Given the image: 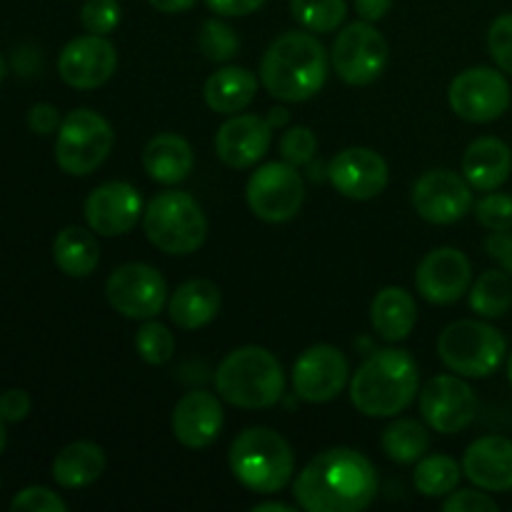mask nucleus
Listing matches in <instances>:
<instances>
[{
	"label": "nucleus",
	"mask_w": 512,
	"mask_h": 512,
	"mask_svg": "<svg viewBox=\"0 0 512 512\" xmlns=\"http://www.w3.org/2000/svg\"><path fill=\"white\" fill-rule=\"evenodd\" d=\"M378 485L375 465L363 453L330 448L300 470L293 495L308 512H360L378 498Z\"/></svg>",
	"instance_id": "nucleus-1"
},
{
	"label": "nucleus",
	"mask_w": 512,
	"mask_h": 512,
	"mask_svg": "<svg viewBox=\"0 0 512 512\" xmlns=\"http://www.w3.org/2000/svg\"><path fill=\"white\" fill-rule=\"evenodd\" d=\"M328 68V50L315 35L288 30L278 35L263 53L260 83L278 100L305 103L323 90Z\"/></svg>",
	"instance_id": "nucleus-2"
},
{
	"label": "nucleus",
	"mask_w": 512,
	"mask_h": 512,
	"mask_svg": "<svg viewBox=\"0 0 512 512\" xmlns=\"http://www.w3.org/2000/svg\"><path fill=\"white\" fill-rule=\"evenodd\" d=\"M420 370L408 350H375L350 378V403L365 418H395L418 398Z\"/></svg>",
	"instance_id": "nucleus-3"
},
{
	"label": "nucleus",
	"mask_w": 512,
	"mask_h": 512,
	"mask_svg": "<svg viewBox=\"0 0 512 512\" xmlns=\"http://www.w3.org/2000/svg\"><path fill=\"white\" fill-rule=\"evenodd\" d=\"M215 390L235 408H273L285 393V370L268 348L243 345L220 360L215 370Z\"/></svg>",
	"instance_id": "nucleus-4"
},
{
	"label": "nucleus",
	"mask_w": 512,
	"mask_h": 512,
	"mask_svg": "<svg viewBox=\"0 0 512 512\" xmlns=\"http://www.w3.org/2000/svg\"><path fill=\"white\" fill-rule=\"evenodd\" d=\"M228 463L235 480L260 495L280 493L295 473V455L288 440L260 425L243 430L233 440Z\"/></svg>",
	"instance_id": "nucleus-5"
},
{
	"label": "nucleus",
	"mask_w": 512,
	"mask_h": 512,
	"mask_svg": "<svg viewBox=\"0 0 512 512\" xmlns=\"http://www.w3.org/2000/svg\"><path fill=\"white\" fill-rule=\"evenodd\" d=\"M143 230L163 253L190 255L208 238V218L193 195L165 190L145 208Z\"/></svg>",
	"instance_id": "nucleus-6"
},
{
	"label": "nucleus",
	"mask_w": 512,
	"mask_h": 512,
	"mask_svg": "<svg viewBox=\"0 0 512 512\" xmlns=\"http://www.w3.org/2000/svg\"><path fill=\"white\" fill-rule=\"evenodd\" d=\"M508 340L483 320H458L438 338V355L445 368L463 378H490L503 365Z\"/></svg>",
	"instance_id": "nucleus-7"
},
{
	"label": "nucleus",
	"mask_w": 512,
	"mask_h": 512,
	"mask_svg": "<svg viewBox=\"0 0 512 512\" xmlns=\"http://www.w3.org/2000/svg\"><path fill=\"white\" fill-rule=\"evenodd\" d=\"M115 133L108 120L90 108H78L63 118L55 138V160L60 170L83 178L95 173L113 150Z\"/></svg>",
	"instance_id": "nucleus-8"
},
{
	"label": "nucleus",
	"mask_w": 512,
	"mask_h": 512,
	"mask_svg": "<svg viewBox=\"0 0 512 512\" xmlns=\"http://www.w3.org/2000/svg\"><path fill=\"white\" fill-rule=\"evenodd\" d=\"M245 200L255 218L265 223H288L300 213L305 200V185L298 168L285 160L265 163L250 175L245 185Z\"/></svg>",
	"instance_id": "nucleus-9"
},
{
	"label": "nucleus",
	"mask_w": 512,
	"mask_h": 512,
	"mask_svg": "<svg viewBox=\"0 0 512 512\" xmlns=\"http://www.w3.org/2000/svg\"><path fill=\"white\" fill-rule=\"evenodd\" d=\"M510 83L495 68H468L453 78L448 88L450 110L465 123L485 125L503 118L510 108Z\"/></svg>",
	"instance_id": "nucleus-10"
},
{
	"label": "nucleus",
	"mask_w": 512,
	"mask_h": 512,
	"mask_svg": "<svg viewBox=\"0 0 512 512\" xmlns=\"http://www.w3.org/2000/svg\"><path fill=\"white\" fill-rule=\"evenodd\" d=\"M388 40L368 20L350 23L338 33L330 53L335 73L348 85H370L388 65Z\"/></svg>",
	"instance_id": "nucleus-11"
},
{
	"label": "nucleus",
	"mask_w": 512,
	"mask_h": 512,
	"mask_svg": "<svg viewBox=\"0 0 512 512\" xmlns=\"http://www.w3.org/2000/svg\"><path fill=\"white\" fill-rule=\"evenodd\" d=\"M105 295L123 318L150 320L168 305V283L153 265L125 263L110 273Z\"/></svg>",
	"instance_id": "nucleus-12"
},
{
	"label": "nucleus",
	"mask_w": 512,
	"mask_h": 512,
	"mask_svg": "<svg viewBox=\"0 0 512 512\" xmlns=\"http://www.w3.org/2000/svg\"><path fill=\"white\" fill-rule=\"evenodd\" d=\"M420 413L430 430L455 435L478 418V395L463 375H435L420 390Z\"/></svg>",
	"instance_id": "nucleus-13"
},
{
	"label": "nucleus",
	"mask_w": 512,
	"mask_h": 512,
	"mask_svg": "<svg viewBox=\"0 0 512 512\" xmlns=\"http://www.w3.org/2000/svg\"><path fill=\"white\" fill-rule=\"evenodd\" d=\"M473 185L455 170H428L413 185V208L433 225H453L473 210Z\"/></svg>",
	"instance_id": "nucleus-14"
},
{
	"label": "nucleus",
	"mask_w": 512,
	"mask_h": 512,
	"mask_svg": "<svg viewBox=\"0 0 512 512\" xmlns=\"http://www.w3.org/2000/svg\"><path fill=\"white\" fill-rule=\"evenodd\" d=\"M348 358L333 345H313L293 365V388L300 400L323 405L338 398L348 385Z\"/></svg>",
	"instance_id": "nucleus-15"
},
{
	"label": "nucleus",
	"mask_w": 512,
	"mask_h": 512,
	"mask_svg": "<svg viewBox=\"0 0 512 512\" xmlns=\"http://www.w3.org/2000/svg\"><path fill=\"white\" fill-rule=\"evenodd\" d=\"M118 70V50L105 35H80L58 55V73L63 83L78 90H93L108 83Z\"/></svg>",
	"instance_id": "nucleus-16"
},
{
	"label": "nucleus",
	"mask_w": 512,
	"mask_h": 512,
	"mask_svg": "<svg viewBox=\"0 0 512 512\" xmlns=\"http://www.w3.org/2000/svg\"><path fill=\"white\" fill-rule=\"evenodd\" d=\"M473 283V265L458 248H435L420 260L415 270L418 293L433 305H453Z\"/></svg>",
	"instance_id": "nucleus-17"
},
{
	"label": "nucleus",
	"mask_w": 512,
	"mask_h": 512,
	"mask_svg": "<svg viewBox=\"0 0 512 512\" xmlns=\"http://www.w3.org/2000/svg\"><path fill=\"white\" fill-rule=\"evenodd\" d=\"M143 198L125 180H110L98 185L85 200V220L93 233L115 238L125 235L143 218Z\"/></svg>",
	"instance_id": "nucleus-18"
},
{
	"label": "nucleus",
	"mask_w": 512,
	"mask_h": 512,
	"mask_svg": "<svg viewBox=\"0 0 512 512\" xmlns=\"http://www.w3.org/2000/svg\"><path fill=\"white\" fill-rule=\"evenodd\" d=\"M328 178L350 200H373L388 188L390 170L380 153L370 148H345L330 160Z\"/></svg>",
	"instance_id": "nucleus-19"
},
{
	"label": "nucleus",
	"mask_w": 512,
	"mask_h": 512,
	"mask_svg": "<svg viewBox=\"0 0 512 512\" xmlns=\"http://www.w3.org/2000/svg\"><path fill=\"white\" fill-rule=\"evenodd\" d=\"M273 145V125L260 115H230L215 133V153L233 170L258 165Z\"/></svg>",
	"instance_id": "nucleus-20"
},
{
	"label": "nucleus",
	"mask_w": 512,
	"mask_h": 512,
	"mask_svg": "<svg viewBox=\"0 0 512 512\" xmlns=\"http://www.w3.org/2000/svg\"><path fill=\"white\" fill-rule=\"evenodd\" d=\"M218 398L220 395L208 393V390H193L178 400L170 425L180 445L190 450H203L218 440L225 423L223 405Z\"/></svg>",
	"instance_id": "nucleus-21"
},
{
	"label": "nucleus",
	"mask_w": 512,
	"mask_h": 512,
	"mask_svg": "<svg viewBox=\"0 0 512 512\" xmlns=\"http://www.w3.org/2000/svg\"><path fill=\"white\" fill-rule=\"evenodd\" d=\"M463 473L488 493L512 490V440L505 435H483L463 455Z\"/></svg>",
	"instance_id": "nucleus-22"
},
{
	"label": "nucleus",
	"mask_w": 512,
	"mask_h": 512,
	"mask_svg": "<svg viewBox=\"0 0 512 512\" xmlns=\"http://www.w3.org/2000/svg\"><path fill=\"white\" fill-rule=\"evenodd\" d=\"M512 173V150L505 140L495 135L473 140L463 155V175L473 190L493 193L508 183Z\"/></svg>",
	"instance_id": "nucleus-23"
},
{
	"label": "nucleus",
	"mask_w": 512,
	"mask_h": 512,
	"mask_svg": "<svg viewBox=\"0 0 512 512\" xmlns=\"http://www.w3.org/2000/svg\"><path fill=\"white\" fill-rule=\"evenodd\" d=\"M195 155L188 140L178 133H158L143 150V168L160 185H178L193 173Z\"/></svg>",
	"instance_id": "nucleus-24"
},
{
	"label": "nucleus",
	"mask_w": 512,
	"mask_h": 512,
	"mask_svg": "<svg viewBox=\"0 0 512 512\" xmlns=\"http://www.w3.org/2000/svg\"><path fill=\"white\" fill-rule=\"evenodd\" d=\"M220 288L213 280L193 278L178 285L168 298V315L180 330L205 328L220 313Z\"/></svg>",
	"instance_id": "nucleus-25"
},
{
	"label": "nucleus",
	"mask_w": 512,
	"mask_h": 512,
	"mask_svg": "<svg viewBox=\"0 0 512 512\" xmlns=\"http://www.w3.org/2000/svg\"><path fill=\"white\" fill-rule=\"evenodd\" d=\"M255 93H258V78L243 65H225V68L215 70L205 80L203 88L205 105L220 115L243 113L253 103Z\"/></svg>",
	"instance_id": "nucleus-26"
},
{
	"label": "nucleus",
	"mask_w": 512,
	"mask_h": 512,
	"mask_svg": "<svg viewBox=\"0 0 512 512\" xmlns=\"http://www.w3.org/2000/svg\"><path fill=\"white\" fill-rule=\"evenodd\" d=\"M370 323L373 330L388 343H400L413 333L418 323V305L413 295L403 288H383L370 305Z\"/></svg>",
	"instance_id": "nucleus-27"
},
{
	"label": "nucleus",
	"mask_w": 512,
	"mask_h": 512,
	"mask_svg": "<svg viewBox=\"0 0 512 512\" xmlns=\"http://www.w3.org/2000/svg\"><path fill=\"white\" fill-rule=\"evenodd\" d=\"M103 470V448L90 443V440H78V443L65 445L53 460V480L60 488H88V485H93L103 475Z\"/></svg>",
	"instance_id": "nucleus-28"
},
{
	"label": "nucleus",
	"mask_w": 512,
	"mask_h": 512,
	"mask_svg": "<svg viewBox=\"0 0 512 512\" xmlns=\"http://www.w3.org/2000/svg\"><path fill=\"white\" fill-rule=\"evenodd\" d=\"M53 260L70 278H88L100 263V245L93 230L70 225L53 240Z\"/></svg>",
	"instance_id": "nucleus-29"
},
{
	"label": "nucleus",
	"mask_w": 512,
	"mask_h": 512,
	"mask_svg": "<svg viewBox=\"0 0 512 512\" xmlns=\"http://www.w3.org/2000/svg\"><path fill=\"white\" fill-rule=\"evenodd\" d=\"M383 453L388 455L393 463L413 465L428 453L430 448V430L428 425L418 423L413 418H398L383 430Z\"/></svg>",
	"instance_id": "nucleus-30"
},
{
	"label": "nucleus",
	"mask_w": 512,
	"mask_h": 512,
	"mask_svg": "<svg viewBox=\"0 0 512 512\" xmlns=\"http://www.w3.org/2000/svg\"><path fill=\"white\" fill-rule=\"evenodd\" d=\"M470 308L485 320L503 318L512 308V280L505 270H485L470 285Z\"/></svg>",
	"instance_id": "nucleus-31"
},
{
	"label": "nucleus",
	"mask_w": 512,
	"mask_h": 512,
	"mask_svg": "<svg viewBox=\"0 0 512 512\" xmlns=\"http://www.w3.org/2000/svg\"><path fill=\"white\" fill-rule=\"evenodd\" d=\"M463 478V465L450 455H428L418 460V468L413 473V483L420 495L425 498H443L458 488Z\"/></svg>",
	"instance_id": "nucleus-32"
},
{
	"label": "nucleus",
	"mask_w": 512,
	"mask_h": 512,
	"mask_svg": "<svg viewBox=\"0 0 512 512\" xmlns=\"http://www.w3.org/2000/svg\"><path fill=\"white\" fill-rule=\"evenodd\" d=\"M290 13L310 33H333L348 15L345 0H290Z\"/></svg>",
	"instance_id": "nucleus-33"
},
{
	"label": "nucleus",
	"mask_w": 512,
	"mask_h": 512,
	"mask_svg": "<svg viewBox=\"0 0 512 512\" xmlns=\"http://www.w3.org/2000/svg\"><path fill=\"white\" fill-rule=\"evenodd\" d=\"M135 350L148 365H165L175 355V338L168 325L158 320H143V325L135 333Z\"/></svg>",
	"instance_id": "nucleus-34"
},
{
	"label": "nucleus",
	"mask_w": 512,
	"mask_h": 512,
	"mask_svg": "<svg viewBox=\"0 0 512 512\" xmlns=\"http://www.w3.org/2000/svg\"><path fill=\"white\" fill-rule=\"evenodd\" d=\"M198 45L208 60H213V63H228L238 53L240 40L228 23H223L218 18H210L200 28Z\"/></svg>",
	"instance_id": "nucleus-35"
},
{
	"label": "nucleus",
	"mask_w": 512,
	"mask_h": 512,
	"mask_svg": "<svg viewBox=\"0 0 512 512\" xmlns=\"http://www.w3.org/2000/svg\"><path fill=\"white\" fill-rule=\"evenodd\" d=\"M280 155H283L285 163L295 165V168L308 165L318 155V138L305 125H295L280 138Z\"/></svg>",
	"instance_id": "nucleus-36"
},
{
	"label": "nucleus",
	"mask_w": 512,
	"mask_h": 512,
	"mask_svg": "<svg viewBox=\"0 0 512 512\" xmlns=\"http://www.w3.org/2000/svg\"><path fill=\"white\" fill-rule=\"evenodd\" d=\"M475 218L490 233L512 230V195L508 193H488L475 205Z\"/></svg>",
	"instance_id": "nucleus-37"
},
{
	"label": "nucleus",
	"mask_w": 512,
	"mask_h": 512,
	"mask_svg": "<svg viewBox=\"0 0 512 512\" xmlns=\"http://www.w3.org/2000/svg\"><path fill=\"white\" fill-rule=\"evenodd\" d=\"M80 23L93 35L113 33L120 23V3L118 0H85L80 8Z\"/></svg>",
	"instance_id": "nucleus-38"
},
{
	"label": "nucleus",
	"mask_w": 512,
	"mask_h": 512,
	"mask_svg": "<svg viewBox=\"0 0 512 512\" xmlns=\"http://www.w3.org/2000/svg\"><path fill=\"white\" fill-rule=\"evenodd\" d=\"M488 50L498 68L512 75V13L493 20L488 30Z\"/></svg>",
	"instance_id": "nucleus-39"
},
{
	"label": "nucleus",
	"mask_w": 512,
	"mask_h": 512,
	"mask_svg": "<svg viewBox=\"0 0 512 512\" xmlns=\"http://www.w3.org/2000/svg\"><path fill=\"white\" fill-rule=\"evenodd\" d=\"M10 510H15V512H65L68 510V503H65L58 493H53V490L33 485V488H25L15 495L13 503H10Z\"/></svg>",
	"instance_id": "nucleus-40"
},
{
	"label": "nucleus",
	"mask_w": 512,
	"mask_h": 512,
	"mask_svg": "<svg viewBox=\"0 0 512 512\" xmlns=\"http://www.w3.org/2000/svg\"><path fill=\"white\" fill-rule=\"evenodd\" d=\"M445 512H498V503L488 495V490L483 493V488L478 490H458V493H450L443 503Z\"/></svg>",
	"instance_id": "nucleus-41"
},
{
	"label": "nucleus",
	"mask_w": 512,
	"mask_h": 512,
	"mask_svg": "<svg viewBox=\"0 0 512 512\" xmlns=\"http://www.w3.org/2000/svg\"><path fill=\"white\" fill-rule=\"evenodd\" d=\"M30 413V395L20 388H10L0 395V418L5 423H20Z\"/></svg>",
	"instance_id": "nucleus-42"
},
{
	"label": "nucleus",
	"mask_w": 512,
	"mask_h": 512,
	"mask_svg": "<svg viewBox=\"0 0 512 512\" xmlns=\"http://www.w3.org/2000/svg\"><path fill=\"white\" fill-rule=\"evenodd\" d=\"M60 123H63V118H60V113L55 105L38 103L28 110V125L33 133H38V135L58 133Z\"/></svg>",
	"instance_id": "nucleus-43"
},
{
	"label": "nucleus",
	"mask_w": 512,
	"mask_h": 512,
	"mask_svg": "<svg viewBox=\"0 0 512 512\" xmlns=\"http://www.w3.org/2000/svg\"><path fill=\"white\" fill-rule=\"evenodd\" d=\"M485 248L493 260H498L500 268L512 275V230H500V233H490L485 240Z\"/></svg>",
	"instance_id": "nucleus-44"
},
{
	"label": "nucleus",
	"mask_w": 512,
	"mask_h": 512,
	"mask_svg": "<svg viewBox=\"0 0 512 512\" xmlns=\"http://www.w3.org/2000/svg\"><path fill=\"white\" fill-rule=\"evenodd\" d=\"M205 5L223 18H245L263 8L265 0H205Z\"/></svg>",
	"instance_id": "nucleus-45"
},
{
	"label": "nucleus",
	"mask_w": 512,
	"mask_h": 512,
	"mask_svg": "<svg viewBox=\"0 0 512 512\" xmlns=\"http://www.w3.org/2000/svg\"><path fill=\"white\" fill-rule=\"evenodd\" d=\"M390 8H393V0H355V10L368 23L385 18L390 13Z\"/></svg>",
	"instance_id": "nucleus-46"
},
{
	"label": "nucleus",
	"mask_w": 512,
	"mask_h": 512,
	"mask_svg": "<svg viewBox=\"0 0 512 512\" xmlns=\"http://www.w3.org/2000/svg\"><path fill=\"white\" fill-rule=\"evenodd\" d=\"M150 5H153L155 10H160V13H185V10H190L195 5V0H148Z\"/></svg>",
	"instance_id": "nucleus-47"
},
{
	"label": "nucleus",
	"mask_w": 512,
	"mask_h": 512,
	"mask_svg": "<svg viewBox=\"0 0 512 512\" xmlns=\"http://www.w3.org/2000/svg\"><path fill=\"white\" fill-rule=\"evenodd\" d=\"M268 510H273V512H293L295 508H293V505H288V503H280V500H270V503L253 505V512H268Z\"/></svg>",
	"instance_id": "nucleus-48"
},
{
	"label": "nucleus",
	"mask_w": 512,
	"mask_h": 512,
	"mask_svg": "<svg viewBox=\"0 0 512 512\" xmlns=\"http://www.w3.org/2000/svg\"><path fill=\"white\" fill-rule=\"evenodd\" d=\"M268 123L273 125V128H275V125H285V123H288V110L273 108V110H270V115H268Z\"/></svg>",
	"instance_id": "nucleus-49"
},
{
	"label": "nucleus",
	"mask_w": 512,
	"mask_h": 512,
	"mask_svg": "<svg viewBox=\"0 0 512 512\" xmlns=\"http://www.w3.org/2000/svg\"><path fill=\"white\" fill-rule=\"evenodd\" d=\"M5 445H8V433H5V420L0 418V455H3Z\"/></svg>",
	"instance_id": "nucleus-50"
},
{
	"label": "nucleus",
	"mask_w": 512,
	"mask_h": 512,
	"mask_svg": "<svg viewBox=\"0 0 512 512\" xmlns=\"http://www.w3.org/2000/svg\"><path fill=\"white\" fill-rule=\"evenodd\" d=\"M3 78H5V60L3 55H0V83H3Z\"/></svg>",
	"instance_id": "nucleus-51"
},
{
	"label": "nucleus",
	"mask_w": 512,
	"mask_h": 512,
	"mask_svg": "<svg viewBox=\"0 0 512 512\" xmlns=\"http://www.w3.org/2000/svg\"><path fill=\"white\" fill-rule=\"evenodd\" d=\"M508 380H510V385H512V353H510V358H508Z\"/></svg>",
	"instance_id": "nucleus-52"
}]
</instances>
